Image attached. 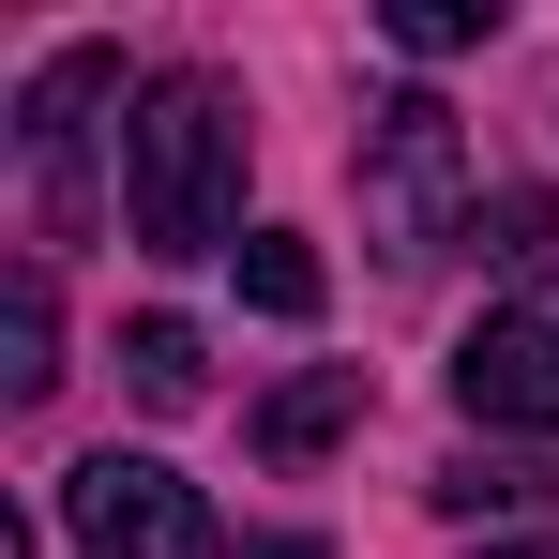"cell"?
Masks as SVG:
<instances>
[{"mask_svg": "<svg viewBox=\"0 0 559 559\" xmlns=\"http://www.w3.org/2000/svg\"><path fill=\"white\" fill-rule=\"evenodd\" d=\"M545 499V468H514V454H454L439 468V514H530Z\"/></svg>", "mask_w": 559, "mask_h": 559, "instance_id": "8fae6325", "label": "cell"}, {"mask_svg": "<svg viewBox=\"0 0 559 559\" xmlns=\"http://www.w3.org/2000/svg\"><path fill=\"white\" fill-rule=\"evenodd\" d=\"M348 424H364V364H318V378H287L273 408H258V454H273V468H318Z\"/></svg>", "mask_w": 559, "mask_h": 559, "instance_id": "8992f818", "label": "cell"}, {"mask_svg": "<svg viewBox=\"0 0 559 559\" xmlns=\"http://www.w3.org/2000/svg\"><path fill=\"white\" fill-rule=\"evenodd\" d=\"M121 378H136V408H197V393H212L182 318H136V333H121Z\"/></svg>", "mask_w": 559, "mask_h": 559, "instance_id": "9c48e42d", "label": "cell"}, {"mask_svg": "<svg viewBox=\"0 0 559 559\" xmlns=\"http://www.w3.org/2000/svg\"><path fill=\"white\" fill-rule=\"evenodd\" d=\"M468 242H484L499 273H530V258H559V197L545 182H499L484 212H468Z\"/></svg>", "mask_w": 559, "mask_h": 559, "instance_id": "30bf717a", "label": "cell"}, {"mask_svg": "<svg viewBox=\"0 0 559 559\" xmlns=\"http://www.w3.org/2000/svg\"><path fill=\"white\" fill-rule=\"evenodd\" d=\"M468 212H484V182H468L454 106L393 92L364 121V242H378V258H439V242H468Z\"/></svg>", "mask_w": 559, "mask_h": 559, "instance_id": "7a4b0ae2", "label": "cell"}, {"mask_svg": "<svg viewBox=\"0 0 559 559\" xmlns=\"http://www.w3.org/2000/svg\"><path fill=\"white\" fill-rule=\"evenodd\" d=\"M484 559H559V545H484Z\"/></svg>", "mask_w": 559, "mask_h": 559, "instance_id": "5bb4252c", "label": "cell"}, {"mask_svg": "<svg viewBox=\"0 0 559 559\" xmlns=\"http://www.w3.org/2000/svg\"><path fill=\"white\" fill-rule=\"evenodd\" d=\"M258 559H333V545H302V530H287V545H258Z\"/></svg>", "mask_w": 559, "mask_h": 559, "instance_id": "4fadbf2b", "label": "cell"}, {"mask_svg": "<svg viewBox=\"0 0 559 559\" xmlns=\"http://www.w3.org/2000/svg\"><path fill=\"white\" fill-rule=\"evenodd\" d=\"M454 408L468 424H499V439H559V318H484L454 348Z\"/></svg>", "mask_w": 559, "mask_h": 559, "instance_id": "5b68a950", "label": "cell"}, {"mask_svg": "<svg viewBox=\"0 0 559 559\" xmlns=\"http://www.w3.org/2000/svg\"><path fill=\"white\" fill-rule=\"evenodd\" d=\"M121 92V46H46L31 92H15V167H31V227L46 242H92V136Z\"/></svg>", "mask_w": 559, "mask_h": 559, "instance_id": "3957f363", "label": "cell"}, {"mask_svg": "<svg viewBox=\"0 0 559 559\" xmlns=\"http://www.w3.org/2000/svg\"><path fill=\"white\" fill-rule=\"evenodd\" d=\"M242 302L258 318H318V242L302 227H242Z\"/></svg>", "mask_w": 559, "mask_h": 559, "instance_id": "ba28073f", "label": "cell"}, {"mask_svg": "<svg viewBox=\"0 0 559 559\" xmlns=\"http://www.w3.org/2000/svg\"><path fill=\"white\" fill-rule=\"evenodd\" d=\"M484 31H499V0H408V15H393L408 61H454V46H484Z\"/></svg>", "mask_w": 559, "mask_h": 559, "instance_id": "7c38bea8", "label": "cell"}, {"mask_svg": "<svg viewBox=\"0 0 559 559\" xmlns=\"http://www.w3.org/2000/svg\"><path fill=\"white\" fill-rule=\"evenodd\" d=\"M61 378V302H46V273H15V302H0V393L31 408Z\"/></svg>", "mask_w": 559, "mask_h": 559, "instance_id": "52a82bcc", "label": "cell"}, {"mask_svg": "<svg viewBox=\"0 0 559 559\" xmlns=\"http://www.w3.org/2000/svg\"><path fill=\"white\" fill-rule=\"evenodd\" d=\"M121 212L152 258H212L242 227V92L227 76H152L121 121Z\"/></svg>", "mask_w": 559, "mask_h": 559, "instance_id": "6da1fadb", "label": "cell"}, {"mask_svg": "<svg viewBox=\"0 0 559 559\" xmlns=\"http://www.w3.org/2000/svg\"><path fill=\"white\" fill-rule=\"evenodd\" d=\"M61 530H76V559H212V499L167 454H92L61 484Z\"/></svg>", "mask_w": 559, "mask_h": 559, "instance_id": "277c9868", "label": "cell"}]
</instances>
